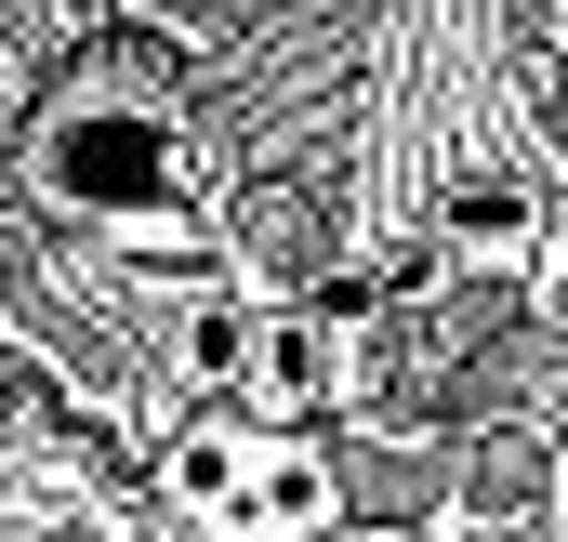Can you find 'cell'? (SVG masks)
<instances>
[{"label":"cell","instance_id":"obj_1","mask_svg":"<svg viewBox=\"0 0 568 542\" xmlns=\"http://www.w3.org/2000/svg\"><path fill=\"white\" fill-rule=\"evenodd\" d=\"M40 185L67 199V212H106V225H133L172 199V40H106L67 93H53V120H40Z\"/></svg>","mask_w":568,"mask_h":542},{"label":"cell","instance_id":"obj_2","mask_svg":"<svg viewBox=\"0 0 568 542\" xmlns=\"http://www.w3.org/2000/svg\"><path fill=\"white\" fill-rule=\"evenodd\" d=\"M436 252L476 265V278H529L542 265V185L503 172V159H463V172L436 185Z\"/></svg>","mask_w":568,"mask_h":542},{"label":"cell","instance_id":"obj_3","mask_svg":"<svg viewBox=\"0 0 568 542\" xmlns=\"http://www.w3.org/2000/svg\"><path fill=\"white\" fill-rule=\"evenodd\" d=\"M357 331L317 318V304H265V344H252V398L265 410H344L357 398Z\"/></svg>","mask_w":568,"mask_h":542},{"label":"cell","instance_id":"obj_4","mask_svg":"<svg viewBox=\"0 0 568 542\" xmlns=\"http://www.w3.org/2000/svg\"><path fill=\"white\" fill-rule=\"evenodd\" d=\"M344 503V476L317 463V450H291V436H252V490H239V530H317Z\"/></svg>","mask_w":568,"mask_h":542},{"label":"cell","instance_id":"obj_5","mask_svg":"<svg viewBox=\"0 0 568 542\" xmlns=\"http://www.w3.org/2000/svg\"><path fill=\"white\" fill-rule=\"evenodd\" d=\"M159 490H172L185 516H239V490H252V423H185V436L159 450Z\"/></svg>","mask_w":568,"mask_h":542},{"label":"cell","instance_id":"obj_6","mask_svg":"<svg viewBox=\"0 0 568 542\" xmlns=\"http://www.w3.org/2000/svg\"><path fill=\"white\" fill-rule=\"evenodd\" d=\"M542 490H556V530H568V436H556V476H542Z\"/></svg>","mask_w":568,"mask_h":542}]
</instances>
